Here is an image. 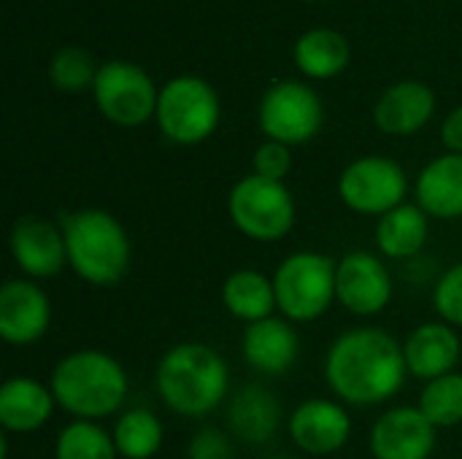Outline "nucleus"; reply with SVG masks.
<instances>
[{
	"mask_svg": "<svg viewBox=\"0 0 462 459\" xmlns=\"http://www.w3.org/2000/svg\"><path fill=\"white\" fill-rule=\"evenodd\" d=\"M409 376L403 344L382 327L341 333L325 357V379L341 403L379 406L403 390Z\"/></svg>",
	"mask_w": 462,
	"mask_h": 459,
	"instance_id": "nucleus-1",
	"label": "nucleus"
},
{
	"mask_svg": "<svg viewBox=\"0 0 462 459\" xmlns=\"http://www.w3.org/2000/svg\"><path fill=\"white\" fill-rule=\"evenodd\" d=\"M436 111V95L422 81L393 84L374 108V122L384 135L406 138L420 133Z\"/></svg>",
	"mask_w": 462,
	"mask_h": 459,
	"instance_id": "nucleus-18",
	"label": "nucleus"
},
{
	"mask_svg": "<svg viewBox=\"0 0 462 459\" xmlns=\"http://www.w3.org/2000/svg\"><path fill=\"white\" fill-rule=\"evenodd\" d=\"M8 246L16 268L32 281L51 279L68 265L62 227L46 216H35V214L19 216L11 227Z\"/></svg>",
	"mask_w": 462,
	"mask_h": 459,
	"instance_id": "nucleus-12",
	"label": "nucleus"
},
{
	"mask_svg": "<svg viewBox=\"0 0 462 459\" xmlns=\"http://www.w3.org/2000/svg\"><path fill=\"white\" fill-rule=\"evenodd\" d=\"M252 168H254V176H263L271 181H284L292 168L290 146H284L279 141H265L263 146H257V151L252 157Z\"/></svg>",
	"mask_w": 462,
	"mask_h": 459,
	"instance_id": "nucleus-30",
	"label": "nucleus"
},
{
	"mask_svg": "<svg viewBox=\"0 0 462 459\" xmlns=\"http://www.w3.org/2000/svg\"><path fill=\"white\" fill-rule=\"evenodd\" d=\"M295 65L311 78H333L349 65V43L338 30H309L295 43Z\"/></svg>",
	"mask_w": 462,
	"mask_h": 459,
	"instance_id": "nucleus-24",
	"label": "nucleus"
},
{
	"mask_svg": "<svg viewBox=\"0 0 462 459\" xmlns=\"http://www.w3.org/2000/svg\"><path fill=\"white\" fill-rule=\"evenodd\" d=\"M222 303L230 317H236L246 325L263 322V319L273 317V311H276L273 279H268L265 273L252 271V268L236 271L222 284Z\"/></svg>",
	"mask_w": 462,
	"mask_h": 459,
	"instance_id": "nucleus-23",
	"label": "nucleus"
},
{
	"mask_svg": "<svg viewBox=\"0 0 462 459\" xmlns=\"http://www.w3.org/2000/svg\"><path fill=\"white\" fill-rule=\"evenodd\" d=\"M54 459H119L114 436L97 422L73 419L54 441Z\"/></svg>",
	"mask_w": 462,
	"mask_h": 459,
	"instance_id": "nucleus-26",
	"label": "nucleus"
},
{
	"mask_svg": "<svg viewBox=\"0 0 462 459\" xmlns=\"http://www.w3.org/2000/svg\"><path fill=\"white\" fill-rule=\"evenodd\" d=\"M160 400L184 419L214 414L230 392V368L208 344L187 341L168 349L154 371Z\"/></svg>",
	"mask_w": 462,
	"mask_h": 459,
	"instance_id": "nucleus-2",
	"label": "nucleus"
},
{
	"mask_svg": "<svg viewBox=\"0 0 462 459\" xmlns=\"http://www.w3.org/2000/svg\"><path fill=\"white\" fill-rule=\"evenodd\" d=\"M57 409L51 387L30 376H14L0 387V425L5 433H35L41 430Z\"/></svg>",
	"mask_w": 462,
	"mask_h": 459,
	"instance_id": "nucleus-19",
	"label": "nucleus"
},
{
	"mask_svg": "<svg viewBox=\"0 0 462 459\" xmlns=\"http://www.w3.org/2000/svg\"><path fill=\"white\" fill-rule=\"evenodd\" d=\"M403 357L414 379H441L447 373H455L460 363V335L447 322H425L409 333L403 344Z\"/></svg>",
	"mask_w": 462,
	"mask_h": 459,
	"instance_id": "nucleus-17",
	"label": "nucleus"
},
{
	"mask_svg": "<svg viewBox=\"0 0 462 459\" xmlns=\"http://www.w3.org/2000/svg\"><path fill=\"white\" fill-rule=\"evenodd\" d=\"M336 260L319 252H295L273 273L276 308L287 322H314L336 300Z\"/></svg>",
	"mask_w": 462,
	"mask_h": 459,
	"instance_id": "nucleus-5",
	"label": "nucleus"
},
{
	"mask_svg": "<svg viewBox=\"0 0 462 459\" xmlns=\"http://www.w3.org/2000/svg\"><path fill=\"white\" fill-rule=\"evenodd\" d=\"M227 214L233 227L260 243L282 241L295 225V197L284 181L263 176H244L227 195Z\"/></svg>",
	"mask_w": 462,
	"mask_h": 459,
	"instance_id": "nucleus-6",
	"label": "nucleus"
},
{
	"mask_svg": "<svg viewBox=\"0 0 462 459\" xmlns=\"http://www.w3.org/2000/svg\"><path fill=\"white\" fill-rule=\"evenodd\" d=\"M425 419L441 430L455 427L462 422V373H447L441 379H433L425 384L417 406Z\"/></svg>",
	"mask_w": 462,
	"mask_h": 459,
	"instance_id": "nucleus-27",
	"label": "nucleus"
},
{
	"mask_svg": "<svg viewBox=\"0 0 462 459\" xmlns=\"http://www.w3.org/2000/svg\"><path fill=\"white\" fill-rule=\"evenodd\" d=\"M336 300L355 317H376L393 300L390 268L371 252H349L336 265Z\"/></svg>",
	"mask_w": 462,
	"mask_h": 459,
	"instance_id": "nucleus-11",
	"label": "nucleus"
},
{
	"mask_svg": "<svg viewBox=\"0 0 462 459\" xmlns=\"http://www.w3.org/2000/svg\"><path fill=\"white\" fill-rule=\"evenodd\" d=\"M68 265L92 287H116L133 260L130 235L122 222L103 208H81L60 219Z\"/></svg>",
	"mask_w": 462,
	"mask_h": 459,
	"instance_id": "nucleus-4",
	"label": "nucleus"
},
{
	"mask_svg": "<svg viewBox=\"0 0 462 459\" xmlns=\"http://www.w3.org/2000/svg\"><path fill=\"white\" fill-rule=\"evenodd\" d=\"M111 436L122 459H152L162 446L165 430L152 411L130 409L116 419Z\"/></svg>",
	"mask_w": 462,
	"mask_h": 459,
	"instance_id": "nucleus-25",
	"label": "nucleus"
},
{
	"mask_svg": "<svg viewBox=\"0 0 462 459\" xmlns=\"http://www.w3.org/2000/svg\"><path fill=\"white\" fill-rule=\"evenodd\" d=\"M287 433L303 454L328 457L346 446L352 436V419L338 400L311 398L290 414Z\"/></svg>",
	"mask_w": 462,
	"mask_h": 459,
	"instance_id": "nucleus-13",
	"label": "nucleus"
},
{
	"mask_svg": "<svg viewBox=\"0 0 462 459\" xmlns=\"http://www.w3.org/2000/svg\"><path fill=\"white\" fill-rule=\"evenodd\" d=\"M92 89L100 114L119 127H138L157 114L160 92L152 76L133 62L100 65Z\"/></svg>",
	"mask_w": 462,
	"mask_h": 459,
	"instance_id": "nucleus-9",
	"label": "nucleus"
},
{
	"mask_svg": "<svg viewBox=\"0 0 462 459\" xmlns=\"http://www.w3.org/2000/svg\"><path fill=\"white\" fill-rule=\"evenodd\" d=\"M417 206L430 219L462 216V154H441L422 168L414 184Z\"/></svg>",
	"mask_w": 462,
	"mask_h": 459,
	"instance_id": "nucleus-21",
	"label": "nucleus"
},
{
	"mask_svg": "<svg viewBox=\"0 0 462 459\" xmlns=\"http://www.w3.org/2000/svg\"><path fill=\"white\" fill-rule=\"evenodd\" d=\"M433 306L441 322L462 327V262L452 265L433 287Z\"/></svg>",
	"mask_w": 462,
	"mask_h": 459,
	"instance_id": "nucleus-29",
	"label": "nucleus"
},
{
	"mask_svg": "<svg viewBox=\"0 0 462 459\" xmlns=\"http://www.w3.org/2000/svg\"><path fill=\"white\" fill-rule=\"evenodd\" d=\"M325 111L319 95L300 81L273 84L260 100V130L268 141L284 146L311 141L322 127Z\"/></svg>",
	"mask_w": 462,
	"mask_h": 459,
	"instance_id": "nucleus-10",
	"label": "nucleus"
},
{
	"mask_svg": "<svg viewBox=\"0 0 462 459\" xmlns=\"http://www.w3.org/2000/svg\"><path fill=\"white\" fill-rule=\"evenodd\" d=\"M154 116L168 141L195 146L217 130L219 97L208 81L198 76H179L160 89Z\"/></svg>",
	"mask_w": 462,
	"mask_h": 459,
	"instance_id": "nucleus-7",
	"label": "nucleus"
},
{
	"mask_svg": "<svg viewBox=\"0 0 462 459\" xmlns=\"http://www.w3.org/2000/svg\"><path fill=\"white\" fill-rule=\"evenodd\" d=\"M430 235V216L417 203H403L376 225V246L387 260L417 257Z\"/></svg>",
	"mask_w": 462,
	"mask_h": 459,
	"instance_id": "nucleus-22",
	"label": "nucleus"
},
{
	"mask_svg": "<svg viewBox=\"0 0 462 459\" xmlns=\"http://www.w3.org/2000/svg\"><path fill=\"white\" fill-rule=\"evenodd\" d=\"M441 141H444V146H447L452 154H462V106L460 108H455V111L444 119Z\"/></svg>",
	"mask_w": 462,
	"mask_h": 459,
	"instance_id": "nucleus-32",
	"label": "nucleus"
},
{
	"mask_svg": "<svg viewBox=\"0 0 462 459\" xmlns=\"http://www.w3.org/2000/svg\"><path fill=\"white\" fill-rule=\"evenodd\" d=\"M187 459H236L233 441L219 427H203L189 438Z\"/></svg>",
	"mask_w": 462,
	"mask_h": 459,
	"instance_id": "nucleus-31",
	"label": "nucleus"
},
{
	"mask_svg": "<svg viewBox=\"0 0 462 459\" xmlns=\"http://www.w3.org/2000/svg\"><path fill=\"white\" fill-rule=\"evenodd\" d=\"M51 322V300L32 279H8L0 287V338L11 346L41 341Z\"/></svg>",
	"mask_w": 462,
	"mask_h": 459,
	"instance_id": "nucleus-14",
	"label": "nucleus"
},
{
	"mask_svg": "<svg viewBox=\"0 0 462 459\" xmlns=\"http://www.w3.org/2000/svg\"><path fill=\"white\" fill-rule=\"evenodd\" d=\"M49 387L57 406L84 422L114 417L130 392L125 368L100 349H76L65 354L54 365Z\"/></svg>",
	"mask_w": 462,
	"mask_h": 459,
	"instance_id": "nucleus-3",
	"label": "nucleus"
},
{
	"mask_svg": "<svg viewBox=\"0 0 462 459\" xmlns=\"http://www.w3.org/2000/svg\"><path fill=\"white\" fill-rule=\"evenodd\" d=\"M97 70L100 68H95L92 54L87 49L65 46L51 57L49 78L60 92H81L87 87H95Z\"/></svg>",
	"mask_w": 462,
	"mask_h": 459,
	"instance_id": "nucleus-28",
	"label": "nucleus"
},
{
	"mask_svg": "<svg viewBox=\"0 0 462 459\" xmlns=\"http://www.w3.org/2000/svg\"><path fill=\"white\" fill-rule=\"evenodd\" d=\"M436 449V427L420 409L398 406L382 414L371 430L374 459H430Z\"/></svg>",
	"mask_w": 462,
	"mask_h": 459,
	"instance_id": "nucleus-15",
	"label": "nucleus"
},
{
	"mask_svg": "<svg viewBox=\"0 0 462 459\" xmlns=\"http://www.w3.org/2000/svg\"><path fill=\"white\" fill-rule=\"evenodd\" d=\"M227 427L244 444H268L282 427L279 398L260 384H244L230 400Z\"/></svg>",
	"mask_w": 462,
	"mask_h": 459,
	"instance_id": "nucleus-20",
	"label": "nucleus"
},
{
	"mask_svg": "<svg viewBox=\"0 0 462 459\" xmlns=\"http://www.w3.org/2000/svg\"><path fill=\"white\" fill-rule=\"evenodd\" d=\"M409 192L406 170L382 154H368L349 162L338 179V197L344 206L363 216H384L403 206Z\"/></svg>",
	"mask_w": 462,
	"mask_h": 459,
	"instance_id": "nucleus-8",
	"label": "nucleus"
},
{
	"mask_svg": "<svg viewBox=\"0 0 462 459\" xmlns=\"http://www.w3.org/2000/svg\"><path fill=\"white\" fill-rule=\"evenodd\" d=\"M241 352L249 368H254L263 376H284L295 363L300 352L298 333L292 322L284 317H268L263 322L246 325L241 338Z\"/></svg>",
	"mask_w": 462,
	"mask_h": 459,
	"instance_id": "nucleus-16",
	"label": "nucleus"
}]
</instances>
